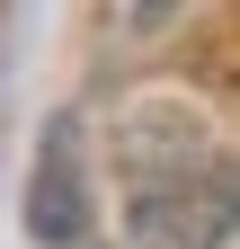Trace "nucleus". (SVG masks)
<instances>
[{"label":"nucleus","mask_w":240,"mask_h":249,"mask_svg":"<svg viewBox=\"0 0 240 249\" xmlns=\"http://www.w3.org/2000/svg\"><path fill=\"white\" fill-rule=\"evenodd\" d=\"M27 231L45 249H71L89 231V178H80V124L53 116L45 151H36V187H27Z\"/></svg>","instance_id":"nucleus-2"},{"label":"nucleus","mask_w":240,"mask_h":249,"mask_svg":"<svg viewBox=\"0 0 240 249\" xmlns=\"http://www.w3.org/2000/svg\"><path fill=\"white\" fill-rule=\"evenodd\" d=\"M240 231V160H187L134 187V249H223Z\"/></svg>","instance_id":"nucleus-1"}]
</instances>
